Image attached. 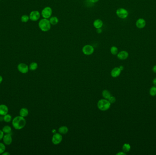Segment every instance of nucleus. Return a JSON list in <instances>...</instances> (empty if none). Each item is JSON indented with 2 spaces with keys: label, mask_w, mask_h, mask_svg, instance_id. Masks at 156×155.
I'll use <instances>...</instances> for the list:
<instances>
[{
  "label": "nucleus",
  "mask_w": 156,
  "mask_h": 155,
  "mask_svg": "<svg viewBox=\"0 0 156 155\" xmlns=\"http://www.w3.org/2000/svg\"><path fill=\"white\" fill-rule=\"evenodd\" d=\"M26 121L24 117L20 116H17L13 118L12 121L13 127L16 130H21L25 127Z\"/></svg>",
  "instance_id": "obj_1"
},
{
  "label": "nucleus",
  "mask_w": 156,
  "mask_h": 155,
  "mask_svg": "<svg viewBox=\"0 0 156 155\" xmlns=\"http://www.w3.org/2000/svg\"><path fill=\"white\" fill-rule=\"evenodd\" d=\"M39 27L41 31L44 32H47L49 31L51 29V24L48 19H42L39 22Z\"/></svg>",
  "instance_id": "obj_2"
},
{
  "label": "nucleus",
  "mask_w": 156,
  "mask_h": 155,
  "mask_svg": "<svg viewBox=\"0 0 156 155\" xmlns=\"http://www.w3.org/2000/svg\"><path fill=\"white\" fill-rule=\"evenodd\" d=\"M110 105L111 103L107 100L101 99L98 102V107L100 110L105 111L110 108Z\"/></svg>",
  "instance_id": "obj_3"
},
{
  "label": "nucleus",
  "mask_w": 156,
  "mask_h": 155,
  "mask_svg": "<svg viewBox=\"0 0 156 155\" xmlns=\"http://www.w3.org/2000/svg\"><path fill=\"white\" fill-rule=\"evenodd\" d=\"M53 10L49 6H47L44 8L42 10L41 15L45 19H49L50 18L51 16L52 15Z\"/></svg>",
  "instance_id": "obj_4"
},
{
  "label": "nucleus",
  "mask_w": 156,
  "mask_h": 155,
  "mask_svg": "<svg viewBox=\"0 0 156 155\" xmlns=\"http://www.w3.org/2000/svg\"><path fill=\"white\" fill-rule=\"evenodd\" d=\"M116 14L121 19H125L128 15L127 10L123 8H120L117 9Z\"/></svg>",
  "instance_id": "obj_5"
},
{
  "label": "nucleus",
  "mask_w": 156,
  "mask_h": 155,
  "mask_svg": "<svg viewBox=\"0 0 156 155\" xmlns=\"http://www.w3.org/2000/svg\"><path fill=\"white\" fill-rule=\"evenodd\" d=\"M82 51L85 55H91L94 51V48L90 45H86L83 46Z\"/></svg>",
  "instance_id": "obj_6"
},
{
  "label": "nucleus",
  "mask_w": 156,
  "mask_h": 155,
  "mask_svg": "<svg viewBox=\"0 0 156 155\" xmlns=\"http://www.w3.org/2000/svg\"><path fill=\"white\" fill-rule=\"evenodd\" d=\"M40 13L38 10H33L30 12L29 16L30 20L33 21H36L39 20L40 17Z\"/></svg>",
  "instance_id": "obj_7"
},
{
  "label": "nucleus",
  "mask_w": 156,
  "mask_h": 155,
  "mask_svg": "<svg viewBox=\"0 0 156 155\" xmlns=\"http://www.w3.org/2000/svg\"><path fill=\"white\" fill-rule=\"evenodd\" d=\"M29 67L25 63H21L18 66V71L23 74H26L29 71Z\"/></svg>",
  "instance_id": "obj_8"
},
{
  "label": "nucleus",
  "mask_w": 156,
  "mask_h": 155,
  "mask_svg": "<svg viewBox=\"0 0 156 155\" xmlns=\"http://www.w3.org/2000/svg\"><path fill=\"white\" fill-rule=\"evenodd\" d=\"M62 136L59 133H55L52 138V143L54 145H58L61 143L62 141Z\"/></svg>",
  "instance_id": "obj_9"
},
{
  "label": "nucleus",
  "mask_w": 156,
  "mask_h": 155,
  "mask_svg": "<svg viewBox=\"0 0 156 155\" xmlns=\"http://www.w3.org/2000/svg\"><path fill=\"white\" fill-rule=\"evenodd\" d=\"M3 143L6 145H10L13 142V138L11 134H6L3 137Z\"/></svg>",
  "instance_id": "obj_10"
},
{
  "label": "nucleus",
  "mask_w": 156,
  "mask_h": 155,
  "mask_svg": "<svg viewBox=\"0 0 156 155\" xmlns=\"http://www.w3.org/2000/svg\"><path fill=\"white\" fill-rule=\"evenodd\" d=\"M146 21L142 18H139L136 22V26L139 29L144 28L146 26Z\"/></svg>",
  "instance_id": "obj_11"
},
{
  "label": "nucleus",
  "mask_w": 156,
  "mask_h": 155,
  "mask_svg": "<svg viewBox=\"0 0 156 155\" xmlns=\"http://www.w3.org/2000/svg\"><path fill=\"white\" fill-rule=\"evenodd\" d=\"M8 108L6 105H0V116H4L8 114Z\"/></svg>",
  "instance_id": "obj_12"
},
{
  "label": "nucleus",
  "mask_w": 156,
  "mask_h": 155,
  "mask_svg": "<svg viewBox=\"0 0 156 155\" xmlns=\"http://www.w3.org/2000/svg\"><path fill=\"white\" fill-rule=\"evenodd\" d=\"M129 54L125 51H121L117 54V57L120 60H125L128 58Z\"/></svg>",
  "instance_id": "obj_13"
},
{
  "label": "nucleus",
  "mask_w": 156,
  "mask_h": 155,
  "mask_svg": "<svg viewBox=\"0 0 156 155\" xmlns=\"http://www.w3.org/2000/svg\"><path fill=\"white\" fill-rule=\"evenodd\" d=\"M93 25L96 29L101 28L103 25V22L101 20L98 19L94 21Z\"/></svg>",
  "instance_id": "obj_14"
},
{
  "label": "nucleus",
  "mask_w": 156,
  "mask_h": 155,
  "mask_svg": "<svg viewBox=\"0 0 156 155\" xmlns=\"http://www.w3.org/2000/svg\"><path fill=\"white\" fill-rule=\"evenodd\" d=\"M121 70L119 67H115L113 69L111 72V75L113 77H116L120 74Z\"/></svg>",
  "instance_id": "obj_15"
},
{
  "label": "nucleus",
  "mask_w": 156,
  "mask_h": 155,
  "mask_svg": "<svg viewBox=\"0 0 156 155\" xmlns=\"http://www.w3.org/2000/svg\"><path fill=\"white\" fill-rule=\"evenodd\" d=\"M29 114V112L27 108H22L21 109L19 112L20 116L22 117H27Z\"/></svg>",
  "instance_id": "obj_16"
},
{
  "label": "nucleus",
  "mask_w": 156,
  "mask_h": 155,
  "mask_svg": "<svg viewBox=\"0 0 156 155\" xmlns=\"http://www.w3.org/2000/svg\"><path fill=\"white\" fill-rule=\"evenodd\" d=\"M49 21L52 25H55L59 22V19L56 16H53L49 19Z\"/></svg>",
  "instance_id": "obj_17"
},
{
  "label": "nucleus",
  "mask_w": 156,
  "mask_h": 155,
  "mask_svg": "<svg viewBox=\"0 0 156 155\" xmlns=\"http://www.w3.org/2000/svg\"><path fill=\"white\" fill-rule=\"evenodd\" d=\"M2 131L5 134H11L12 131V128L9 126H5L3 127Z\"/></svg>",
  "instance_id": "obj_18"
},
{
  "label": "nucleus",
  "mask_w": 156,
  "mask_h": 155,
  "mask_svg": "<svg viewBox=\"0 0 156 155\" xmlns=\"http://www.w3.org/2000/svg\"><path fill=\"white\" fill-rule=\"evenodd\" d=\"M68 132V128L65 126H62L59 129V132L62 134H65Z\"/></svg>",
  "instance_id": "obj_19"
},
{
  "label": "nucleus",
  "mask_w": 156,
  "mask_h": 155,
  "mask_svg": "<svg viewBox=\"0 0 156 155\" xmlns=\"http://www.w3.org/2000/svg\"><path fill=\"white\" fill-rule=\"evenodd\" d=\"M38 67V64L35 62H33L30 64L29 68L31 71H35L37 69Z\"/></svg>",
  "instance_id": "obj_20"
},
{
  "label": "nucleus",
  "mask_w": 156,
  "mask_h": 155,
  "mask_svg": "<svg viewBox=\"0 0 156 155\" xmlns=\"http://www.w3.org/2000/svg\"><path fill=\"white\" fill-rule=\"evenodd\" d=\"M103 97L106 99H108L111 97V94L110 92L107 90H104L102 92Z\"/></svg>",
  "instance_id": "obj_21"
},
{
  "label": "nucleus",
  "mask_w": 156,
  "mask_h": 155,
  "mask_svg": "<svg viewBox=\"0 0 156 155\" xmlns=\"http://www.w3.org/2000/svg\"><path fill=\"white\" fill-rule=\"evenodd\" d=\"M3 119H4V121L5 122L9 123V122H11V121H12V117L10 115L7 114L3 116Z\"/></svg>",
  "instance_id": "obj_22"
},
{
  "label": "nucleus",
  "mask_w": 156,
  "mask_h": 155,
  "mask_svg": "<svg viewBox=\"0 0 156 155\" xmlns=\"http://www.w3.org/2000/svg\"><path fill=\"white\" fill-rule=\"evenodd\" d=\"M30 20L29 16L27 15H23L21 16V20L22 21V22H23V23H26L28 22V20Z\"/></svg>",
  "instance_id": "obj_23"
},
{
  "label": "nucleus",
  "mask_w": 156,
  "mask_h": 155,
  "mask_svg": "<svg viewBox=\"0 0 156 155\" xmlns=\"http://www.w3.org/2000/svg\"><path fill=\"white\" fill-rule=\"evenodd\" d=\"M110 52L113 55H117L118 52V49L117 47L115 46H113L110 48Z\"/></svg>",
  "instance_id": "obj_24"
},
{
  "label": "nucleus",
  "mask_w": 156,
  "mask_h": 155,
  "mask_svg": "<svg viewBox=\"0 0 156 155\" xmlns=\"http://www.w3.org/2000/svg\"><path fill=\"white\" fill-rule=\"evenodd\" d=\"M130 145H129V144L125 143L123 146L122 149H123V151L124 152H125V153L128 152L130 150Z\"/></svg>",
  "instance_id": "obj_25"
},
{
  "label": "nucleus",
  "mask_w": 156,
  "mask_h": 155,
  "mask_svg": "<svg viewBox=\"0 0 156 155\" xmlns=\"http://www.w3.org/2000/svg\"><path fill=\"white\" fill-rule=\"evenodd\" d=\"M6 150L5 144L3 143H0V154H2L5 152Z\"/></svg>",
  "instance_id": "obj_26"
},
{
  "label": "nucleus",
  "mask_w": 156,
  "mask_h": 155,
  "mask_svg": "<svg viewBox=\"0 0 156 155\" xmlns=\"http://www.w3.org/2000/svg\"><path fill=\"white\" fill-rule=\"evenodd\" d=\"M150 93L151 96H154L156 95V87H152L150 89Z\"/></svg>",
  "instance_id": "obj_27"
},
{
  "label": "nucleus",
  "mask_w": 156,
  "mask_h": 155,
  "mask_svg": "<svg viewBox=\"0 0 156 155\" xmlns=\"http://www.w3.org/2000/svg\"><path fill=\"white\" fill-rule=\"evenodd\" d=\"M115 98L113 96H111L108 99V101L110 102V103H113L115 102Z\"/></svg>",
  "instance_id": "obj_28"
},
{
  "label": "nucleus",
  "mask_w": 156,
  "mask_h": 155,
  "mask_svg": "<svg viewBox=\"0 0 156 155\" xmlns=\"http://www.w3.org/2000/svg\"><path fill=\"white\" fill-rule=\"evenodd\" d=\"M4 135V132H3V131L0 130V141L3 140Z\"/></svg>",
  "instance_id": "obj_29"
},
{
  "label": "nucleus",
  "mask_w": 156,
  "mask_h": 155,
  "mask_svg": "<svg viewBox=\"0 0 156 155\" xmlns=\"http://www.w3.org/2000/svg\"><path fill=\"white\" fill-rule=\"evenodd\" d=\"M96 31H97V32L98 33L100 34V33H101L102 32V30H101V28H99V29H97Z\"/></svg>",
  "instance_id": "obj_30"
},
{
  "label": "nucleus",
  "mask_w": 156,
  "mask_h": 155,
  "mask_svg": "<svg viewBox=\"0 0 156 155\" xmlns=\"http://www.w3.org/2000/svg\"><path fill=\"white\" fill-rule=\"evenodd\" d=\"M90 1L92 3H96L98 2V1H99V0H90Z\"/></svg>",
  "instance_id": "obj_31"
},
{
  "label": "nucleus",
  "mask_w": 156,
  "mask_h": 155,
  "mask_svg": "<svg viewBox=\"0 0 156 155\" xmlns=\"http://www.w3.org/2000/svg\"><path fill=\"white\" fill-rule=\"evenodd\" d=\"M117 155H126V154L125 153H123V152H120V153H118L117 154H116Z\"/></svg>",
  "instance_id": "obj_32"
},
{
  "label": "nucleus",
  "mask_w": 156,
  "mask_h": 155,
  "mask_svg": "<svg viewBox=\"0 0 156 155\" xmlns=\"http://www.w3.org/2000/svg\"><path fill=\"white\" fill-rule=\"evenodd\" d=\"M10 154L9 153H8V152H4V153H3V154H2V155H10Z\"/></svg>",
  "instance_id": "obj_33"
},
{
  "label": "nucleus",
  "mask_w": 156,
  "mask_h": 155,
  "mask_svg": "<svg viewBox=\"0 0 156 155\" xmlns=\"http://www.w3.org/2000/svg\"><path fill=\"white\" fill-rule=\"evenodd\" d=\"M3 81V76H0V84L2 82V81Z\"/></svg>",
  "instance_id": "obj_34"
},
{
  "label": "nucleus",
  "mask_w": 156,
  "mask_h": 155,
  "mask_svg": "<svg viewBox=\"0 0 156 155\" xmlns=\"http://www.w3.org/2000/svg\"><path fill=\"white\" fill-rule=\"evenodd\" d=\"M153 71L155 73H156V66H154L153 68Z\"/></svg>",
  "instance_id": "obj_35"
},
{
  "label": "nucleus",
  "mask_w": 156,
  "mask_h": 155,
  "mask_svg": "<svg viewBox=\"0 0 156 155\" xmlns=\"http://www.w3.org/2000/svg\"><path fill=\"white\" fill-rule=\"evenodd\" d=\"M153 82V84H154L155 86H156V78L154 79Z\"/></svg>",
  "instance_id": "obj_36"
},
{
  "label": "nucleus",
  "mask_w": 156,
  "mask_h": 155,
  "mask_svg": "<svg viewBox=\"0 0 156 155\" xmlns=\"http://www.w3.org/2000/svg\"><path fill=\"white\" fill-rule=\"evenodd\" d=\"M119 68L120 69L121 71V70H123V69H124V68H123V67L122 66H120Z\"/></svg>",
  "instance_id": "obj_37"
},
{
  "label": "nucleus",
  "mask_w": 156,
  "mask_h": 155,
  "mask_svg": "<svg viewBox=\"0 0 156 155\" xmlns=\"http://www.w3.org/2000/svg\"></svg>",
  "instance_id": "obj_38"
}]
</instances>
